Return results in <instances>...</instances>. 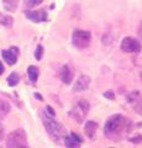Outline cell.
Masks as SVG:
<instances>
[{"label":"cell","mask_w":142,"mask_h":148,"mask_svg":"<svg viewBox=\"0 0 142 148\" xmlns=\"http://www.w3.org/2000/svg\"><path fill=\"white\" fill-rule=\"evenodd\" d=\"M130 127H131L130 120L120 114H116V115L110 116L106 120L105 126H104V133L109 140L119 141L129 131Z\"/></svg>","instance_id":"obj_1"},{"label":"cell","mask_w":142,"mask_h":148,"mask_svg":"<svg viewBox=\"0 0 142 148\" xmlns=\"http://www.w3.org/2000/svg\"><path fill=\"white\" fill-rule=\"evenodd\" d=\"M41 119H42L43 126L46 128V131H47V133L49 135V137L57 143L63 142L64 137L68 135L67 130L58 121H56V120L53 119V116H49L45 111H42V114H41Z\"/></svg>","instance_id":"obj_2"},{"label":"cell","mask_w":142,"mask_h":148,"mask_svg":"<svg viewBox=\"0 0 142 148\" xmlns=\"http://www.w3.org/2000/svg\"><path fill=\"white\" fill-rule=\"evenodd\" d=\"M6 147L8 148H29L27 135L22 128L14 130L6 137Z\"/></svg>","instance_id":"obj_3"},{"label":"cell","mask_w":142,"mask_h":148,"mask_svg":"<svg viewBox=\"0 0 142 148\" xmlns=\"http://www.w3.org/2000/svg\"><path fill=\"white\" fill-rule=\"evenodd\" d=\"M91 41V35L89 31L84 30H75L72 35V42L73 46L77 48H86L89 47Z\"/></svg>","instance_id":"obj_4"},{"label":"cell","mask_w":142,"mask_h":148,"mask_svg":"<svg viewBox=\"0 0 142 148\" xmlns=\"http://www.w3.org/2000/svg\"><path fill=\"white\" fill-rule=\"evenodd\" d=\"M88 111H89V104H88V101H85V100H79L77 103V105L74 106V109H73L72 111V115H73V117H74L75 120L79 123L83 122V120L84 117L88 115Z\"/></svg>","instance_id":"obj_5"},{"label":"cell","mask_w":142,"mask_h":148,"mask_svg":"<svg viewBox=\"0 0 142 148\" xmlns=\"http://www.w3.org/2000/svg\"><path fill=\"white\" fill-rule=\"evenodd\" d=\"M120 47L123 52H126V53H135V52L141 51L142 46L140 43V41L134 38V37H125V38L121 41Z\"/></svg>","instance_id":"obj_6"},{"label":"cell","mask_w":142,"mask_h":148,"mask_svg":"<svg viewBox=\"0 0 142 148\" xmlns=\"http://www.w3.org/2000/svg\"><path fill=\"white\" fill-rule=\"evenodd\" d=\"M129 104L139 115H142V95L139 91H134L129 95Z\"/></svg>","instance_id":"obj_7"},{"label":"cell","mask_w":142,"mask_h":148,"mask_svg":"<svg viewBox=\"0 0 142 148\" xmlns=\"http://www.w3.org/2000/svg\"><path fill=\"white\" fill-rule=\"evenodd\" d=\"M25 16L32 22H43L47 20V12L45 10H27L25 11Z\"/></svg>","instance_id":"obj_8"},{"label":"cell","mask_w":142,"mask_h":148,"mask_svg":"<svg viewBox=\"0 0 142 148\" xmlns=\"http://www.w3.org/2000/svg\"><path fill=\"white\" fill-rule=\"evenodd\" d=\"M19 54H20V51L17 47H10L9 49L3 51V58L8 64L10 66H14L16 62H17V58H19Z\"/></svg>","instance_id":"obj_9"},{"label":"cell","mask_w":142,"mask_h":148,"mask_svg":"<svg viewBox=\"0 0 142 148\" xmlns=\"http://www.w3.org/2000/svg\"><path fill=\"white\" fill-rule=\"evenodd\" d=\"M63 143L67 148H79L82 146V138L74 132H71L69 135H67L63 140Z\"/></svg>","instance_id":"obj_10"},{"label":"cell","mask_w":142,"mask_h":148,"mask_svg":"<svg viewBox=\"0 0 142 148\" xmlns=\"http://www.w3.org/2000/svg\"><path fill=\"white\" fill-rule=\"evenodd\" d=\"M89 86H90V78L88 75H85V74H83V75H80L75 80V84H74V86H73V90H74L75 92H79V91L86 90Z\"/></svg>","instance_id":"obj_11"},{"label":"cell","mask_w":142,"mask_h":148,"mask_svg":"<svg viewBox=\"0 0 142 148\" xmlns=\"http://www.w3.org/2000/svg\"><path fill=\"white\" fill-rule=\"evenodd\" d=\"M73 78H74V74L69 66H63L61 69V79L64 83L66 85H69L73 82Z\"/></svg>","instance_id":"obj_12"},{"label":"cell","mask_w":142,"mask_h":148,"mask_svg":"<svg viewBox=\"0 0 142 148\" xmlns=\"http://www.w3.org/2000/svg\"><path fill=\"white\" fill-rule=\"evenodd\" d=\"M97 130H98V123L94 122V121H86L84 125V133L89 138H93L97 133Z\"/></svg>","instance_id":"obj_13"},{"label":"cell","mask_w":142,"mask_h":148,"mask_svg":"<svg viewBox=\"0 0 142 148\" xmlns=\"http://www.w3.org/2000/svg\"><path fill=\"white\" fill-rule=\"evenodd\" d=\"M9 112H10V104L5 100L0 99V121L5 119Z\"/></svg>","instance_id":"obj_14"},{"label":"cell","mask_w":142,"mask_h":148,"mask_svg":"<svg viewBox=\"0 0 142 148\" xmlns=\"http://www.w3.org/2000/svg\"><path fill=\"white\" fill-rule=\"evenodd\" d=\"M19 1L20 0H3V5L5 8V10L14 12L16 11L17 6H19Z\"/></svg>","instance_id":"obj_15"},{"label":"cell","mask_w":142,"mask_h":148,"mask_svg":"<svg viewBox=\"0 0 142 148\" xmlns=\"http://www.w3.org/2000/svg\"><path fill=\"white\" fill-rule=\"evenodd\" d=\"M27 74H29V79L31 80V83H36L38 79L40 71L36 66H30L29 68H27Z\"/></svg>","instance_id":"obj_16"},{"label":"cell","mask_w":142,"mask_h":148,"mask_svg":"<svg viewBox=\"0 0 142 148\" xmlns=\"http://www.w3.org/2000/svg\"><path fill=\"white\" fill-rule=\"evenodd\" d=\"M14 25V18L10 15H5V14L0 12V26L11 27Z\"/></svg>","instance_id":"obj_17"},{"label":"cell","mask_w":142,"mask_h":148,"mask_svg":"<svg viewBox=\"0 0 142 148\" xmlns=\"http://www.w3.org/2000/svg\"><path fill=\"white\" fill-rule=\"evenodd\" d=\"M19 82H20V75L16 72H12L10 75L8 77V84L10 85V86L17 85V84H19Z\"/></svg>","instance_id":"obj_18"},{"label":"cell","mask_w":142,"mask_h":148,"mask_svg":"<svg viewBox=\"0 0 142 148\" xmlns=\"http://www.w3.org/2000/svg\"><path fill=\"white\" fill-rule=\"evenodd\" d=\"M43 0H24V4L27 9H32V8H36L40 4H42Z\"/></svg>","instance_id":"obj_19"},{"label":"cell","mask_w":142,"mask_h":148,"mask_svg":"<svg viewBox=\"0 0 142 148\" xmlns=\"http://www.w3.org/2000/svg\"><path fill=\"white\" fill-rule=\"evenodd\" d=\"M42 54H43V47L41 45L37 46V48L35 51V58L37 59V61H41V58H42Z\"/></svg>","instance_id":"obj_20"},{"label":"cell","mask_w":142,"mask_h":148,"mask_svg":"<svg viewBox=\"0 0 142 148\" xmlns=\"http://www.w3.org/2000/svg\"><path fill=\"white\" fill-rule=\"evenodd\" d=\"M104 96H105V98H108V99H110V100L115 99V95L113 94V91H106V92H104Z\"/></svg>","instance_id":"obj_21"},{"label":"cell","mask_w":142,"mask_h":148,"mask_svg":"<svg viewBox=\"0 0 142 148\" xmlns=\"http://www.w3.org/2000/svg\"><path fill=\"white\" fill-rule=\"evenodd\" d=\"M137 34H139V36L142 38V21L140 22V25H139V30H137Z\"/></svg>","instance_id":"obj_22"},{"label":"cell","mask_w":142,"mask_h":148,"mask_svg":"<svg viewBox=\"0 0 142 148\" xmlns=\"http://www.w3.org/2000/svg\"><path fill=\"white\" fill-rule=\"evenodd\" d=\"M4 138V127H3V125L0 123V141H1Z\"/></svg>","instance_id":"obj_23"},{"label":"cell","mask_w":142,"mask_h":148,"mask_svg":"<svg viewBox=\"0 0 142 148\" xmlns=\"http://www.w3.org/2000/svg\"><path fill=\"white\" fill-rule=\"evenodd\" d=\"M3 73H4V66H3V63L0 62V75H1Z\"/></svg>","instance_id":"obj_24"}]
</instances>
